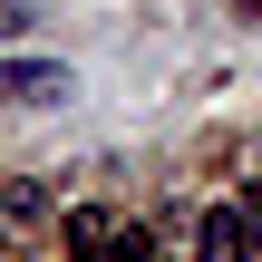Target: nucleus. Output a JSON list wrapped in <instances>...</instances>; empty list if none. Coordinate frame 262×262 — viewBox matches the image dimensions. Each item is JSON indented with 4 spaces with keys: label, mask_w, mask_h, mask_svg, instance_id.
Returning <instances> with one entry per match:
<instances>
[{
    "label": "nucleus",
    "mask_w": 262,
    "mask_h": 262,
    "mask_svg": "<svg viewBox=\"0 0 262 262\" xmlns=\"http://www.w3.org/2000/svg\"><path fill=\"white\" fill-rule=\"evenodd\" d=\"M49 97H68L58 58H0V107H49Z\"/></svg>",
    "instance_id": "nucleus-1"
},
{
    "label": "nucleus",
    "mask_w": 262,
    "mask_h": 262,
    "mask_svg": "<svg viewBox=\"0 0 262 262\" xmlns=\"http://www.w3.org/2000/svg\"><path fill=\"white\" fill-rule=\"evenodd\" d=\"M194 262H243V214H233V204H214V214L194 224Z\"/></svg>",
    "instance_id": "nucleus-2"
},
{
    "label": "nucleus",
    "mask_w": 262,
    "mask_h": 262,
    "mask_svg": "<svg viewBox=\"0 0 262 262\" xmlns=\"http://www.w3.org/2000/svg\"><path fill=\"white\" fill-rule=\"evenodd\" d=\"M243 10H262V0H243Z\"/></svg>",
    "instance_id": "nucleus-3"
}]
</instances>
